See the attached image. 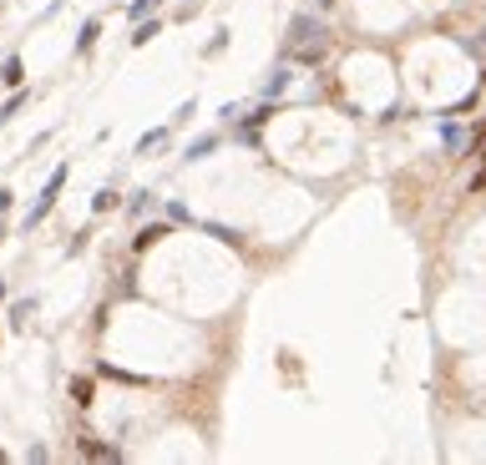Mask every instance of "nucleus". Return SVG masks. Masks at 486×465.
<instances>
[{
    "label": "nucleus",
    "mask_w": 486,
    "mask_h": 465,
    "mask_svg": "<svg viewBox=\"0 0 486 465\" xmlns=\"http://www.w3.org/2000/svg\"><path fill=\"white\" fill-rule=\"evenodd\" d=\"M0 238H6V228H0Z\"/></svg>",
    "instance_id": "nucleus-20"
},
{
    "label": "nucleus",
    "mask_w": 486,
    "mask_h": 465,
    "mask_svg": "<svg viewBox=\"0 0 486 465\" xmlns=\"http://www.w3.org/2000/svg\"><path fill=\"white\" fill-rule=\"evenodd\" d=\"M26 101H31V91H26V87H15V96L6 101V107H0V126H6V121H10V117H15L20 107H26Z\"/></svg>",
    "instance_id": "nucleus-9"
},
{
    "label": "nucleus",
    "mask_w": 486,
    "mask_h": 465,
    "mask_svg": "<svg viewBox=\"0 0 486 465\" xmlns=\"http://www.w3.org/2000/svg\"><path fill=\"white\" fill-rule=\"evenodd\" d=\"M147 213H152V193H137L127 202V218H147Z\"/></svg>",
    "instance_id": "nucleus-12"
},
{
    "label": "nucleus",
    "mask_w": 486,
    "mask_h": 465,
    "mask_svg": "<svg viewBox=\"0 0 486 465\" xmlns=\"http://www.w3.org/2000/svg\"><path fill=\"white\" fill-rule=\"evenodd\" d=\"M71 399H76L81 410H87V405H92V379H81V374H76V379H71Z\"/></svg>",
    "instance_id": "nucleus-11"
},
{
    "label": "nucleus",
    "mask_w": 486,
    "mask_h": 465,
    "mask_svg": "<svg viewBox=\"0 0 486 465\" xmlns=\"http://www.w3.org/2000/svg\"><path fill=\"white\" fill-rule=\"evenodd\" d=\"M61 187H66V167H56V172H51V182L46 187H41V198H36V207H31V213H26V223H20V228H41V218H46L51 213V207H56V198H61Z\"/></svg>",
    "instance_id": "nucleus-2"
},
{
    "label": "nucleus",
    "mask_w": 486,
    "mask_h": 465,
    "mask_svg": "<svg viewBox=\"0 0 486 465\" xmlns=\"http://www.w3.org/2000/svg\"><path fill=\"white\" fill-rule=\"evenodd\" d=\"M122 198L112 193V187H101V193H97V213H112V207H117Z\"/></svg>",
    "instance_id": "nucleus-16"
},
{
    "label": "nucleus",
    "mask_w": 486,
    "mask_h": 465,
    "mask_svg": "<svg viewBox=\"0 0 486 465\" xmlns=\"http://www.w3.org/2000/svg\"><path fill=\"white\" fill-rule=\"evenodd\" d=\"M157 6H162V0H132V6H127V20H147Z\"/></svg>",
    "instance_id": "nucleus-13"
},
{
    "label": "nucleus",
    "mask_w": 486,
    "mask_h": 465,
    "mask_svg": "<svg viewBox=\"0 0 486 465\" xmlns=\"http://www.w3.org/2000/svg\"><path fill=\"white\" fill-rule=\"evenodd\" d=\"M26 81V66H20V56H6V66H0V87H20Z\"/></svg>",
    "instance_id": "nucleus-6"
},
{
    "label": "nucleus",
    "mask_w": 486,
    "mask_h": 465,
    "mask_svg": "<svg viewBox=\"0 0 486 465\" xmlns=\"http://www.w3.org/2000/svg\"><path fill=\"white\" fill-rule=\"evenodd\" d=\"M218 152V137H198L193 147H187V162H203V157H213Z\"/></svg>",
    "instance_id": "nucleus-7"
},
{
    "label": "nucleus",
    "mask_w": 486,
    "mask_h": 465,
    "mask_svg": "<svg viewBox=\"0 0 486 465\" xmlns=\"http://www.w3.org/2000/svg\"><path fill=\"white\" fill-rule=\"evenodd\" d=\"M162 238H173V232H167V223H152V228H142L137 238H132V248H137V253H147V248L162 243Z\"/></svg>",
    "instance_id": "nucleus-5"
},
{
    "label": "nucleus",
    "mask_w": 486,
    "mask_h": 465,
    "mask_svg": "<svg viewBox=\"0 0 486 465\" xmlns=\"http://www.w3.org/2000/svg\"><path fill=\"white\" fill-rule=\"evenodd\" d=\"M284 87H289V66H279V71H273V76H269V87H264V96L273 101V96H279Z\"/></svg>",
    "instance_id": "nucleus-15"
},
{
    "label": "nucleus",
    "mask_w": 486,
    "mask_h": 465,
    "mask_svg": "<svg viewBox=\"0 0 486 465\" xmlns=\"http://www.w3.org/2000/svg\"><path fill=\"white\" fill-rule=\"evenodd\" d=\"M31 309H36V299H20V304L10 309V319H15V324H26V319H31Z\"/></svg>",
    "instance_id": "nucleus-17"
},
{
    "label": "nucleus",
    "mask_w": 486,
    "mask_h": 465,
    "mask_svg": "<svg viewBox=\"0 0 486 465\" xmlns=\"http://www.w3.org/2000/svg\"><path fill=\"white\" fill-rule=\"evenodd\" d=\"M76 455H87V460H122V450L117 445H101L97 435H81L76 440Z\"/></svg>",
    "instance_id": "nucleus-3"
},
{
    "label": "nucleus",
    "mask_w": 486,
    "mask_h": 465,
    "mask_svg": "<svg viewBox=\"0 0 486 465\" xmlns=\"http://www.w3.org/2000/svg\"><path fill=\"white\" fill-rule=\"evenodd\" d=\"M314 6H334V0H314Z\"/></svg>",
    "instance_id": "nucleus-19"
},
{
    "label": "nucleus",
    "mask_w": 486,
    "mask_h": 465,
    "mask_svg": "<svg viewBox=\"0 0 486 465\" xmlns=\"http://www.w3.org/2000/svg\"><path fill=\"white\" fill-rule=\"evenodd\" d=\"M6 213H10V193L0 187V218H6Z\"/></svg>",
    "instance_id": "nucleus-18"
},
{
    "label": "nucleus",
    "mask_w": 486,
    "mask_h": 465,
    "mask_svg": "<svg viewBox=\"0 0 486 465\" xmlns=\"http://www.w3.org/2000/svg\"><path fill=\"white\" fill-rule=\"evenodd\" d=\"M152 147H167V126H152V132L137 142V152H152Z\"/></svg>",
    "instance_id": "nucleus-14"
},
{
    "label": "nucleus",
    "mask_w": 486,
    "mask_h": 465,
    "mask_svg": "<svg viewBox=\"0 0 486 465\" xmlns=\"http://www.w3.org/2000/svg\"><path fill=\"white\" fill-rule=\"evenodd\" d=\"M441 142H446V152H451V157L466 152V132H461V121H456V117L441 121Z\"/></svg>",
    "instance_id": "nucleus-4"
},
{
    "label": "nucleus",
    "mask_w": 486,
    "mask_h": 465,
    "mask_svg": "<svg viewBox=\"0 0 486 465\" xmlns=\"http://www.w3.org/2000/svg\"><path fill=\"white\" fill-rule=\"evenodd\" d=\"M329 56V26L320 15L299 10L289 20V36H284V61H299V66H320Z\"/></svg>",
    "instance_id": "nucleus-1"
},
{
    "label": "nucleus",
    "mask_w": 486,
    "mask_h": 465,
    "mask_svg": "<svg viewBox=\"0 0 486 465\" xmlns=\"http://www.w3.org/2000/svg\"><path fill=\"white\" fill-rule=\"evenodd\" d=\"M157 31H162V26H157L152 15H147V20H137V31H132V46H147V40H152Z\"/></svg>",
    "instance_id": "nucleus-10"
},
{
    "label": "nucleus",
    "mask_w": 486,
    "mask_h": 465,
    "mask_svg": "<svg viewBox=\"0 0 486 465\" xmlns=\"http://www.w3.org/2000/svg\"><path fill=\"white\" fill-rule=\"evenodd\" d=\"M97 36H101V20H87V26H81V36H76V51L87 56V51L97 46Z\"/></svg>",
    "instance_id": "nucleus-8"
}]
</instances>
